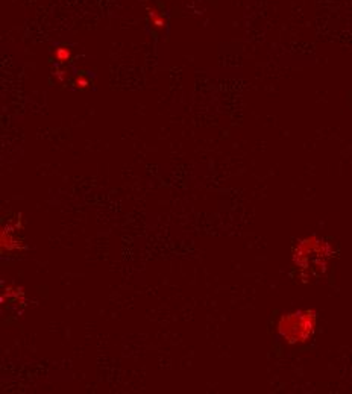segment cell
I'll use <instances>...</instances> for the list:
<instances>
[{
  "instance_id": "obj_1",
  "label": "cell",
  "mask_w": 352,
  "mask_h": 394,
  "mask_svg": "<svg viewBox=\"0 0 352 394\" xmlns=\"http://www.w3.org/2000/svg\"><path fill=\"white\" fill-rule=\"evenodd\" d=\"M337 250L334 244L320 235L311 234L296 239L291 249V264L301 282L310 284L327 276Z\"/></svg>"
},
{
  "instance_id": "obj_8",
  "label": "cell",
  "mask_w": 352,
  "mask_h": 394,
  "mask_svg": "<svg viewBox=\"0 0 352 394\" xmlns=\"http://www.w3.org/2000/svg\"><path fill=\"white\" fill-rule=\"evenodd\" d=\"M53 78L56 82H60V83H66L67 79H69V72L63 67H56L53 70Z\"/></svg>"
},
{
  "instance_id": "obj_6",
  "label": "cell",
  "mask_w": 352,
  "mask_h": 394,
  "mask_svg": "<svg viewBox=\"0 0 352 394\" xmlns=\"http://www.w3.org/2000/svg\"><path fill=\"white\" fill-rule=\"evenodd\" d=\"M148 17H149V21H151V24L155 27V29H158V30H166V27H167V20L155 9V8H152V6H148Z\"/></svg>"
},
{
  "instance_id": "obj_5",
  "label": "cell",
  "mask_w": 352,
  "mask_h": 394,
  "mask_svg": "<svg viewBox=\"0 0 352 394\" xmlns=\"http://www.w3.org/2000/svg\"><path fill=\"white\" fill-rule=\"evenodd\" d=\"M53 58L60 66H64L67 63H70L73 58V50L69 46H58L53 50Z\"/></svg>"
},
{
  "instance_id": "obj_2",
  "label": "cell",
  "mask_w": 352,
  "mask_h": 394,
  "mask_svg": "<svg viewBox=\"0 0 352 394\" xmlns=\"http://www.w3.org/2000/svg\"><path fill=\"white\" fill-rule=\"evenodd\" d=\"M317 323L319 315L313 308L287 311L276 321V333L287 346H305L313 341Z\"/></svg>"
},
{
  "instance_id": "obj_3",
  "label": "cell",
  "mask_w": 352,
  "mask_h": 394,
  "mask_svg": "<svg viewBox=\"0 0 352 394\" xmlns=\"http://www.w3.org/2000/svg\"><path fill=\"white\" fill-rule=\"evenodd\" d=\"M23 231V220L21 216H15L12 219H8V222L2 226L0 232V249L2 253H20L26 249L24 239L21 238Z\"/></svg>"
},
{
  "instance_id": "obj_4",
  "label": "cell",
  "mask_w": 352,
  "mask_h": 394,
  "mask_svg": "<svg viewBox=\"0 0 352 394\" xmlns=\"http://www.w3.org/2000/svg\"><path fill=\"white\" fill-rule=\"evenodd\" d=\"M12 302L11 305H20V303H24L26 297H24V290L18 285L9 284L3 288L2 291V302Z\"/></svg>"
},
{
  "instance_id": "obj_7",
  "label": "cell",
  "mask_w": 352,
  "mask_h": 394,
  "mask_svg": "<svg viewBox=\"0 0 352 394\" xmlns=\"http://www.w3.org/2000/svg\"><path fill=\"white\" fill-rule=\"evenodd\" d=\"M73 85L78 89H87L88 86L91 85V80H90V78L85 76V75H76L75 79H73Z\"/></svg>"
}]
</instances>
